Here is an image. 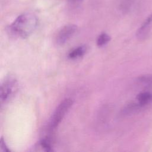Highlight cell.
Instances as JSON below:
<instances>
[{
    "instance_id": "obj_1",
    "label": "cell",
    "mask_w": 152,
    "mask_h": 152,
    "mask_svg": "<svg viewBox=\"0 0 152 152\" xmlns=\"http://www.w3.org/2000/svg\"><path fill=\"white\" fill-rule=\"evenodd\" d=\"M38 20L35 15L24 13L19 15L10 27L11 31L22 38L29 36L36 28Z\"/></svg>"
},
{
    "instance_id": "obj_2",
    "label": "cell",
    "mask_w": 152,
    "mask_h": 152,
    "mask_svg": "<svg viewBox=\"0 0 152 152\" xmlns=\"http://www.w3.org/2000/svg\"><path fill=\"white\" fill-rule=\"evenodd\" d=\"M72 103L73 101L71 99H64L59 103L50 118L49 124V131H53L58 127L66 113L69 110Z\"/></svg>"
},
{
    "instance_id": "obj_3",
    "label": "cell",
    "mask_w": 152,
    "mask_h": 152,
    "mask_svg": "<svg viewBox=\"0 0 152 152\" xmlns=\"http://www.w3.org/2000/svg\"><path fill=\"white\" fill-rule=\"evenodd\" d=\"M17 81L12 77H7L1 83L0 100L1 104L7 103L15 94L17 90Z\"/></svg>"
},
{
    "instance_id": "obj_4",
    "label": "cell",
    "mask_w": 152,
    "mask_h": 152,
    "mask_svg": "<svg viewBox=\"0 0 152 152\" xmlns=\"http://www.w3.org/2000/svg\"><path fill=\"white\" fill-rule=\"evenodd\" d=\"M77 27L74 24H68L64 26L58 33L56 37V43L62 45L66 43L75 33Z\"/></svg>"
},
{
    "instance_id": "obj_5",
    "label": "cell",
    "mask_w": 152,
    "mask_h": 152,
    "mask_svg": "<svg viewBox=\"0 0 152 152\" xmlns=\"http://www.w3.org/2000/svg\"><path fill=\"white\" fill-rule=\"evenodd\" d=\"M152 23V14H150L144 21L137 32V37L140 39H144L148 33L150 26Z\"/></svg>"
},
{
    "instance_id": "obj_6",
    "label": "cell",
    "mask_w": 152,
    "mask_h": 152,
    "mask_svg": "<svg viewBox=\"0 0 152 152\" xmlns=\"http://www.w3.org/2000/svg\"><path fill=\"white\" fill-rule=\"evenodd\" d=\"M138 103L145 106L152 102V93L144 91L139 93L137 96Z\"/></svg>"
},
{
    "instance_id": "obj_7",
    "label": "cell",
    "mask_w": 152,
    "mask_h": 152,
    "mask_svg": "<svg viewBox=\"0 0 152 152\" xmlns=\"http://www.w3.org/2000/svg\"><path fill=\"white\" fill-rule=\"evenodd\" d=\"M87 48L86 46H80L72 50L68 54V58L71 59H76L82 57L86 52Z\"/></svg>"
},
{
    "instance_id": "obj_8",
    "label": "cell",
    "mask_w": 152,
    "mask_h": 152,
    "mask_svg": "<svg viewBox=\"0 0 152 152\" xmlns=\"http://www.w3.org/2000/svg\"><path fill=\"white\" fill-rule=\"evenodd\" d=\"M110 40V37L106 33L100 34L97 39V45L99 46H103L106 45Z\"/></svg>"
},
{
    "instance_id": "obj_9",
    "label": "cell",
    "mask_w": 152,
    "mask_h": 152,
    "mask_svg": "<svg viewBox=\"0 0 152 152\" xmlns=\"http://www.w3.org/2000/svg\"><path fill=\"white\" fill-rule=\"evenodd\" d=\"M141 84L147 86L152 87V75H145L138 78V80Z\"/></svg>"
},
{
    "instance_id": "obj_10",
    "label": "cell",
    "mask_w": 152,
    "mask_h": 152,
    "mask_svg": "<svg viewBox=\"0 0 152 152\" xmlns=\"http://www.w3.org/2000/svg\"><path fill=\"white\" fill-rule=\"evenodd\" d=\"M40 146L42 147V148L44 149L45 151H52L51 141L49 138H43L40 141Z\"/></svg>"
},
{
    "instance_id": "obj_11",
    "label": "cell",
    "mask_w": 152,
    "mask_h": 152,
    "mask_svg": "<svg viewBox=\"0 0 152 152\" xmlns=\"http://www.w3.org/2000/svg\"><path fill=\"white\" fill-rule=\"evenodd\" d=\"M1 150L3 151H10L3 138H1Z\"/></svg>"
},
{
    "instance_id": "obj_12",
    "label": "cell",
    "mask_w": 152,
    "mask_h": 152,
    "mask_svg": "<svg viewBox=\"0 0 152 152\" xmlns=\"http://www.w3.org/2000/svg\"><path fill=\"white\" fill-rule=\"evenodd\" d=\"M83 0H68V2L71 5H76L80 3Z\"/></svg>"
}]
</instances>
